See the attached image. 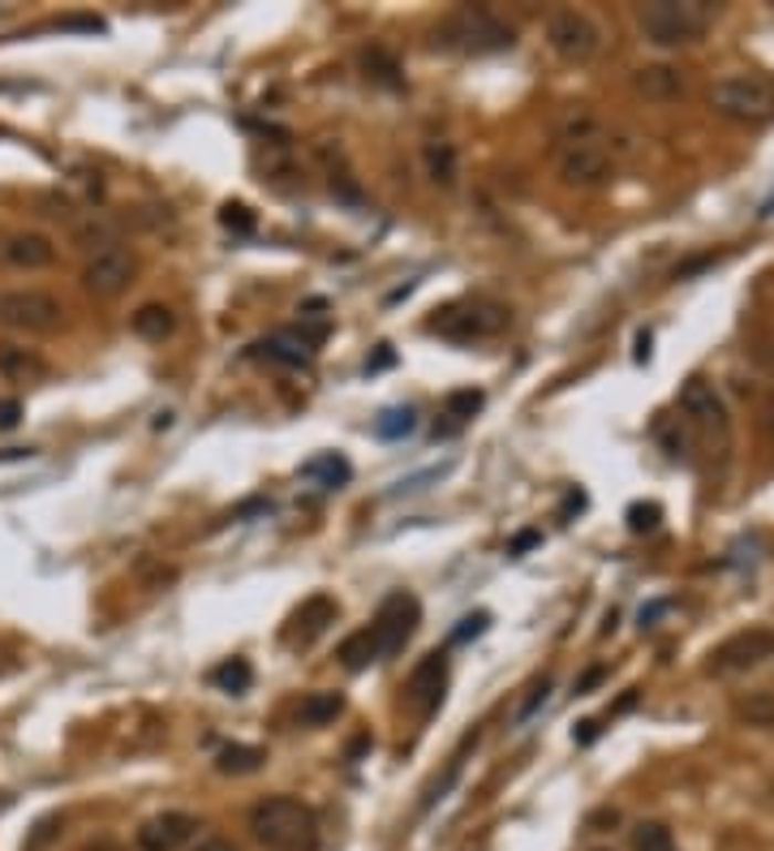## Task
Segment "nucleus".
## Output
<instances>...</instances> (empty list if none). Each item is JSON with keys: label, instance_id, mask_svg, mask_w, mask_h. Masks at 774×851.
<instances>
[{"label": "nucleus", "instance_id": "obj_1", "mask_svg": "<svg viewBox=\"0 0 774 851\" xmlns=\"http://www.w3.org/2000/svg\"><path fill=\"white\" fill-rule=\"evenodd\" d=\"M250 834L268 851H310L318 839V821L302 800L268 796L250 809Z\"/></svg>", "mask_w": 774, "mask_h": 851}, {"label": "nucleus", "instance_id": "obj_2", "mask_svg": "<svg viewBox=\"0 0 774 851\" xmlns=\"http://www.w3.org/2000/svg\"><path fill=\"white\" fill-rule=\"evenodd\" d=\"M512 43H516V31L503 18H495L491 9H478V4H464L435 27V48L461 52V56H487V52H503Z\"/></svg>", "mask_w": 774, "mask_h": 851}, {"label": "nucleus", "instance_id": "obj_3", "mask_svg": "<svg viewBox=\"0 0 774 851\" xmlns=\"http://www.w3.org/2000/svg\"><path fill=\"white\" fill-rule=\"evenodd\" d=\"M710 13L714 9L701 0H650L637 9V27H641L646 43H655V48H684V43H697L705 35Z\"/></svg>", "mask_w": 774, "mask_h": 851}, {"label": "nucleus", "instance_id": "obj_4", "mask_svg": "<svg viewBox=\"0 0 774 851\" xmlns=\"http://www.w3.org/2000/svg\"><path fill=\"white\" fill-rule=\"evenodd\" d=\"M508 306L500 302H457V306L435 309V318L426 323L430 336H443L452 345H473V340H491L508 327Z\"/></svg>", "mask_w": 774, "mask_h": 851}, {"label": "nucleus", "instance_id": "obj_5", "mask_svg": "<svg viewBox=\"0 0 774 851\" xmlns=\"http://www.w3.org/2000/svg\"><path fill=\"white\" fill-rule=\"evenodd\" d=\"M710 108L732 120H766L774 116V86L762 74H728L710 86Z\"/></svg>", "mask_w": 774, "mask_h": 851}, {"label": "nucleus", "instance_id": "obj_6", "mask_svg": "<svg viewBox=\"0 0 774 851\" xmlns=\"http://www.w3.org/2000/svg\"><path fill=\"white\" fill-rule=\"evenodd\" d=\"M546 43L559 61L568 65H589L598 52H603V27L580 13V9H555L546 18Z\"/></svg>", "mask_w": 774, "mask_h": 851}, {"label": "nucleus", "instance_id": "obj_7", "mask_svg": "<svg viewBox=\"0 0 774 851\" xmlns=\"http://www.w3.org/2000/svg\"><path fill=\"white\" fill-rule=\"evenodd\" d=\"M61 297L43 293V288H9L0 293V323L9 332H27V336H43L61 327Z\"/></svg>", "mask_w": 774, "mask_h": 851}, {"label": "nucleus", "instance_id": "obj_8", "mask_svg": "<svg viewBox=\"0 0 774 851\" xmlns=\"http://www.w3.org/2000/svg\"><path fill=\"white\" fill-rule=\"evenodd\" d=\"M134 271H138L134 250L116 241V245H108V250H100V254L86 259V267H82V288H86L91 297H116V293L129 288Z\"/></svg>", "mask_w": 774, "mask_h": 851}, {"label": "nucleus", "instance_id": "obj_9", "mask_svg": "<svg viewBox=\"0 0 774 851\" xmlns=\"http://www.w3.org/2000/svg\"><path fill=\"white\" fill-rule=\"evenodd\" d=\"M774 654V632L771 628H744L728 637L723 645H714L710 654V671L714 675H740V671H753Z\"/></svg>", "mask_w": 774, "mask_h": 851}, {"label": "nucleus", "instance_id": "obj_10", "mask_svg": "<svg viewBox=\"0 0 774 851\" xmlns=\"http://www.w3.org/2000/svg\"><path fill=\"white\" fill-rule=\"evenodd\" d=\"M555 168H559V181H564V186L594 190V186H607V181H611V172H616V159L607 155V147H598V143H585V147H564Z\"/></svg>", "mask_w": 774, "mask_h": 851}, {"label": "nucleus", "instance_id": "obj_11", "mask_svg": "<svg viewBox=\"0 0 774 851\" xmlns=\"http://www.w3.org/2000/svg\"><path fill=\"white\" fill-rule=\"evenodd\" d=\"M418 619H422V607H418V598H409V593H391L384 607H379V616H375V637H379V650L387 654H396L409 637H414V628H418Z\"/></svg>", "mask_w": 774, "mask_h": 851}, {"label": "nucleus", "instance_id": "obj_12", "mask_svg": "<svg viewBox=\"0 0 774 851\" xmlns=\"http://www.w3.org/2000/svg\"><path fill=\"white\" fill-rule=\"evenodd\" d=\"M194 834H198V821H194L190 812L168 809L147 817L138 826V834H134V843H138V851H181Z\"/></svg>", "mask_w": 774, "mask_h": 851}, {"label": "nucleus", "instance_id": "obj_13", "mask_svg": "<svg viewBox=\"0 0 774 851\" xmlns=\"http://www.w3.org/2000/svg\"><path fill=\"white\" fill-rule=\"evenodd\" d=\"M680 409H684V418L697 426V430H705L710 439L719 434V439H728V405H723V396L714 391V387L705 384V379H689V387L680 391Z\"/></svg>", "mask_w": 774, "mask_h": 851}, {"label": "nucleus", "instance_id": "obj_14", "mask_svg": "<svg viewBox=\"0 0 774 851\" xmlns=\"http://www.w3.org/2000/svg\"><path fill=\"white\" fill-rule=\"evenodd\" d=\"M0 263L13 271H43L56 263V245L43 232H9L0 241Z\"/></svg>", "mask_w": 774, "mask_h": 851}, {"label": "nucleus", "instance_id": "obj_15", "mask_svg": "<svg viewBox=\"0 0 774 851\" xmlns=\"http://www.w3.org/2000/svg\"><path fill=\"white\" fill-rule=\"evenodd\" d=\"M443 684H448V654H426L414 671H409V684H405V693L409 701L422 710V714H435L439 710V701H443Z\"/></svg>", "mask_w": 774, "mask_h": 851}, {"label": "nucleus", "instance_id": "obj_16", "mask_svg": "<svg viewBox=\"0 0 774 851\" xmlns=\"http://www.w3.org/2000/svg\"><path fill=\"white\" fill-rule=\"evenodd\" d=\"M336 616H341L336 598L314 593V598H306V602L293 611V632H289V641H293V645H314V641L336 623Z\"/></svg>", "mask_w": 774, "mask_h": 851}, {"label": "nucleus", "instance_id": "obj_17", "mask_svg": "<svg viewBox=\"0 0 774 851\" xmlns=\"http://www.w3.org/2000/svg\"><path fill=\"white\" fill-rule=\"evenodd\" d=\"M422 168L439 190H457V181H461V151H457V143L430 138L422 147Z\"/></svg>", "mask_w": 774, "mask_h": 851}, {"label": "nucleus", "instance_id": "obj_18", "mask_svg": "<svg viewBox=\"0 0 774 851\" xmlns=\"http://www.w3.org/2000/svg\"><path fill=\"white\" fill-rule=\"evenodd\" d=\"M555 143L559 147H585V143H598V134H603V120L589 113V108H564V113L555 116Z\"/></svg>", "mask_w": 774, "mask_h": 851}, {"label": "nucleus", "instance_id": "obj_19", "mask_svg": "<svg viewBox=\"0 0 774 851\" xmlns=\"http://www.w3.org/2000/svg\"><path fill=\"white\" fill-rule=\"evenodd\" d=\"M43 357L35 348H22V345H0V379L9 384H35L43 379Z\"/></svg>", "mask_w": 774, "mask_h": 851}, {"label": "nucleus", "instance_id": "obj_20", "mask_svg": "<svg viewBox=\"0 0 774 851\" xmlns=\"http://www.w3.org/2000/svg\"><path fill=\"white\" fill-rule=\"evenodd\" d=\"M129 327H134V336H143V340H168L172 332H177V314L164 306V302H147V306L134 309V318H129Z\"/></svg>", "mask_w": 774, "mask_h": 851}, {"label": "nucleus", "instance_id": "obj_21", "mask_svg": "<svg viewBox=\"0 0 774 851\" xmlns=\"http://www.w3.org/2000/svg\"><path fill=\"white\" fill-rule=\"evenodd\" d=\"M632 86H637L646 99H676V95L684 91V77H680V70H671V65H646V70H637Z\"/></svg>", "mask_w": 774, "mask_h": 851}, {"label": "nucleus", "instance_id": "obj_22", "mask_svg": "<svg viewBox=\"0 0 774 851\" xmlns=\"http://www.w3.org/2000/svg\"><path fill=\"white\" fill-rule=\"evenodd\" d=\"M254 357L275 361V366H289V370H310V357H314V353H306L293 336H271V340H259V345H254Z\"/></svg>", "mask_w": 774, "mask_h": 851}, {"label": "nucleus", "instance_id": "obj_23", "mask_svg": "<svg viewBox=\"0 0 774 851\" xmlns=\"http://www.w3.org/2000/svg\"><path fill=\"white\" fill-rule=\"evenodd\" d=\"M384 650H379V637H375V628H357L353 637L341 641V662H345L348 671H366L370 662H379Z\"/></svg>", "mask_w": 774, "mask_h": 851}, {"label": "nucleus", "instance_id": "obj_24", "mask_svg": "<svg viewBox=\"0 0 774 851\" xmlns=\"http://www.w3.org/2000/svg\"><path fill=\"white\" fill-rule=\"evenodd\" d=\"M345 714V696L341 693H310L302 701V710H297V718H302V727H327V723H336Z\"/></svg>", "mask_w": 774, "mask_h": 851}, {"label": "nucleus", "instance_id": "obj_25", "mask_svg": "<svg viewBox=\"0 0 774 851\" xmlns=\"http://www.w3.org/2000/svg\"><path fill=\"white\" fill-rule=\"evenodd\" d=\"M74 245L77 250H86V254H100V250L116 245V224L113 220H104V216H86V220H77L74 224Z\"/></svg>", "mask_w": 774, "mask_h": 851}, {"label": "nucleus", "instance_id": "obj_26", "mask_svg": "<svg viewBox=\"0 0 774 851\" xmlns=\"http://www.w3.org/2000/svg\"><path fill=\"white\" fill-rule=\"evenodd\" d=\"M263 761H268V753L254 748V744H229V748L216 753V770L220 774H254Z\"/></svg>", "mask_w": 774, "mask_h": 851}, {"label": "nucleus", "instance_id": "obj_27", "mask_svg": "<svg viewBox=\"0 0 774 851\" xmlns=\"http://www.w3.org/2000/svg\"><path fill=\"white\" fill-rule=\"evenodd\" d=\"M211 680H216V689L241 696V693H250V684H254V666H250L245 658H229L224 666L211 671Z\"/></svg>", "mask_w": 774, "mask_h": 851}, {"label": "nucleus", "instance_id": "obj_28", "mask_svg": "<svg viewBox=\"0 0 774 851\" xmlns=\"http://www.w3.org/2000/svg\"><path fill=\"white\" fill-rule=\"evenodd\" d=\"M306 477H318L323 486H345L348 477H353V469H348L345 456H336V452H327V456H318V461H310L302 469Z\"/></svg>", "mask_w": 774, "mask_h": 851}, {"label": "nucleus", "instance_id": "obj_29", "mask_svg": "<svg viewBox=\"0 0 774 851\" xmlns=\"http://www.w3.org/2000/svg\"><path fill=\"white\" fill-rule=\"evenodd\" d=\"M134 577L143 580L147 589H164V585H172V580H177V568H172V564H164L159 555H138V559H134Z\"/></svg>", "mask_w": 774, "mask_h": 851}, {"label": "nucleus", "instance_id": "obj_30", "mask_svg": "<svg viewBox=\"0 0 774 851\" xmlns=\"http://www.w3.org/2000/svg\"><path fill=\"white\" fill-rule=\"evenodd\" d=\"M632 851H676V839L662 821H641L632 830Z\"/></svg>", "mask_w": 774, "mask_h": 851}, {"label": "nucleus", "instance_id": "obj_31", "mask_svg": "<svg viewBox=\"0 0 774 851\" xmlns=\"http://www.w3.org/2000/svg\"><path fill=\"white\" fill-rule=\"evenodd\" d=\"M414 426H418V413H414V409H387V413H379V422H375V434H379V439H405V434H414Z\"/></svg>", "mask_w": 774, "mask_h": 851}, {"label": "nucleus", "instance_id": "obj_32", "mask_svg": "<svg viewBox=\"0 0 774 851\" xmlns=\"http://www.w3.org/2000/svg\"><path fill=\"white\" fill-rule=\"evenodd\" d=\"M482 405H487V396H482V391H473V387H464V391H452V396L443 400V413H448V418H457V422H469Z\"/></svg>", "mask_w": 774, "mask_h": 851}, {"label": "nucleus", "instance_id": "obj_33", "mask_svg": "<svg viewBox=\"0 0 774 851\" xmlns=\"http://www.w3.org/2000/svg\"><path fill=\"white\" fill-rule=\"evenodd\" d=\"M740 714L753 727H771L774 723V693H749V701H740Z\"/></svg>", "mask_w": 774, "mask_h": 851}, {"label": "nucleus", "instance_id": "obj_34", "mask_svg": "<svg viewBox=\"0 0 774 851\" xmlns=\"http://www.w3.org/2000/svg\"><path fill=\"white\" fill-rule=\"evenodd\" d=\"M220 224H224L229 232H237V237H250L259 220H254V211H250V207H241V202H224V207H220Z\"/></svg>", "mask_w": 774, "mask_h": 851}, {"label": "nucleus", "instance_id": "obj_35", "mask_svg": "<svg viewBox=\"0 0 774 851\" xmlns=\"http://www.w3.org/2000/svg\"><path fill=\"white\" fill-rule=\"evenodd\" d=\"M327 190L336 193V202L362 207V186L353 181V172H348V168H336V172H327Z\"/></svg>", "mask_w": 774, "mask_h": 851}, {"label": "nucleus", "instance_id": "obj_36", "mask_svg": "<svg viewBox=\"0 0 774 851\" xmlns=\"http://www.w3.org/2000/svg\"><path fill=\"white\" fill-rule=\"evenodd\" d=\"M362 61H366V70H375L379 82H387V86H400V77H396L400 70H396V61L387 56L384 48H366V52H362Z\"/></svg>", "mask_w": 774, "mask_h": 851}, {"label": "nucleus", "instance_id": "obj_37", "mask_svg": "<svg viewBox=\"0 0 774 851\" xmlns=\"http://www.w3.org/2000/svg\"><path fill=\"white\" fill-rule=\"evenodd\" d=\"M457 774H461V757H452V761H448V770H443V778H435V782H430V787H426V800H422V809H430V805H435V800H443V796H448V787H452V782H457Z\"/></svg>", "mask_w": 774, "mask_h": 851}, {"label": "nucleus", "instance_id": "obj_38", "mask_svg": "<svg viewBox=\"0 0 774 851\" xmlns=\"http://www.w3.org/2000/svg\"><path fill=\"white\" fill-rule=\"evenodd\" d=\"M487 623H491V616H487V611H478V616H464L461 628L452 632V645H464L469 637H482V632H487Z\"/></svg>", "mask_w": 774, "mask_h": 851}, {"label": "nucleus", "instance_id": "obj_39", "mask_svg": "<svg viewBox=\"0 0 774 851\" xmlns=\"http://www.w3.org/2000/svg\"><path fill=\"white\" fill-rule=\"evenodd\" d=\"M658 443L667 448L671 461H684V456H689V452H684V434H676V426H667V422L658 426Z\"/></svg>", "mask_w": 774, "mask_h": 851}, {"label": "nucleus", "instance_id": "obj_40", "mask_svg": "<svg viewBox=\"0 0 774 851\" xmlns=\"http://www.w3.org/2000/svg\"><path fill=\"white\" fill-rule=\"evenodd\" d=\"M546 693H551V680H538V684H534V693H530V701L521 705V714H516V723H530V718L538 714V705H542V701H546Z\"/></svg>", "mask_w": 774, "mask_h": 851}, {"label": "nucleus", "instance_id": "obj_41", "mask_svg": "<svg viewBox=\"0 0 774 851\" xmlns=\"http://www.w3.org/2000/svg\"><path fill=\"white\" fill-rule=\"evenodd\" d=\"M56 31H91V35H104V22H100V18H65V22H56Z\"/></svg>", "mask_w": 774, "mask_h": 851}, {"label": "nucleus", "instance_id": "obj_42", "mask_svg": "<svg viewBox=\"0 0 774 851\" xmlns=\"http://www.w3.org/2000/svg\"><path fill=\"white\" fill-rule=\"evenodd\" d=\"M628 516H632V529H637V534H646V529H655V525H658V507H655V503H650V507H632Z\"/></svg>", "mask_w": 774, "mask_h": 851}, {"label": "nucleus", "instance_id": "obj_43", "mask_svg": "<svg viewBox=\"0 0 774 851\" xmlns=\"http://www.w3.org/2000/svg\"><path fill=\"white\" fill-rule=\"evenodd\" d=\"M194 851H241V848L232 843L229 834H202V839L194 843Z\"/></svg>", "mask_w": 774, "mask_h": 851}, {"label": "nucleus", "instance_id": "obj_44", "mask_svg": "<svg viewBox=\"0 0 774 851\" xmlns=\"http://www.w3.org/2000/svg\"><path fill=\"white\" fill-rule=\"evenodd\" d=\"M22 422V405L18 400H0V430H13Z\"/></svg>", "mask_w": 774, "mask_h": 851}, {"label": "nucleus", "instance_id": "obj_45", "mask_svg": "<svg viewBox=\"0 0 774 851\" xmlns=\"http://www.w3.org/2000/svg\"><path fill=\"white\" fill-rule=\"evenodd\" d=\"M538 538H542L538 529H525V534H516V542L508 546V555H521V550H530V546H534Z\"/></svg>", "mask_w": 774, "mask_h": 851}, {"label": "nucleus", "instance_id": "obj_46", "mask_svg": "<svg viewBox=\"0 0 774 851\" xmlns=\"http://www.w3.org/2000/svg\"><path fill=\"white\" fill-rule=\"evenodd\" d=\"M603 675H607V666H589V671H585V675H580L577 693H589V689H594V684H598V680H603Z\"/></svg>", "mask_w": 774, "mask_h": 851}, {"label": "nucleus", "instance_id": "obj_47", "mask_svg": "<svg viewBox=\"0 0 774 851\" xmlns=\"http://www.w3.org/2000/svg\"><path fill=\"white\" fill-rule=\"evenodd\" d=\"M598 851H607V848H598Z\"/></svg>", "mask_w": 774, "mask_h": 851}]
</instances>
